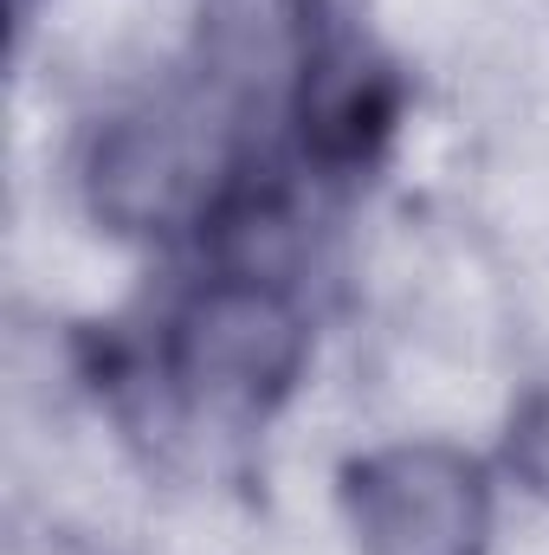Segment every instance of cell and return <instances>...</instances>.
<instances>
[{
	"mask_svg": "<svg viewBox=\"0 0 549 555\" xmlns=\"http://www.w3.org/2000/svg\"><path fill=\"white\" fill-rule=\"evenodd\" d=\"M304 356V323L266 278H227L214 284L175 336V375L201 408L253 414L284 395Z\"/></svg>",
	"mask_w": 549,
	"mask_h": 555,
	"instance_id": "1",
	"label": "cell"
},
{
	"mask_svg": "<svg viewBox=\"0 0 549 555\" xmlns=\"http://www.w3.org/2000/svg\"><path fill=\"white\" fill-rule=\"evenodd\" d=\"M356 537L362 555H478L485 550V485L452 446H395L356 472Z\"/></svg>",
	"mask_w": 549,
	"mask_h": 555,
	"instance_id": "2",
	"label": "cell"
},
{
	"mask_svg": "<svg viewBox=\"0 0 549 555\" xmlns=\"http://www.w3.org/2000/svg\"><path fill=\"white\" fill-rule=\"evenodd\" d=\"M207 175V130L194 111H142L98 142L91 201L111 227L137 233L175 220Z\"/></svg>",
	"mask_w": 549,
	"mask_h": 555,
	"instance_id": "3",
	"label": "cell"
},
{
	"mask_svg": "<svg viewBox=\"0 0 549 555\" xmlns=\"http://www.w3.org/2000/svg\"><path fill=\"white\" fill-rule=\"evenodd\" d=\"M511 459H518V472L537 485L549 498V388L518 414V433H511Z\"/></svg>",
	"mask_w": 549,
	"mask_h": 555,
	"instance_id": "4",
	"label": "cell"
}]
</instances>
